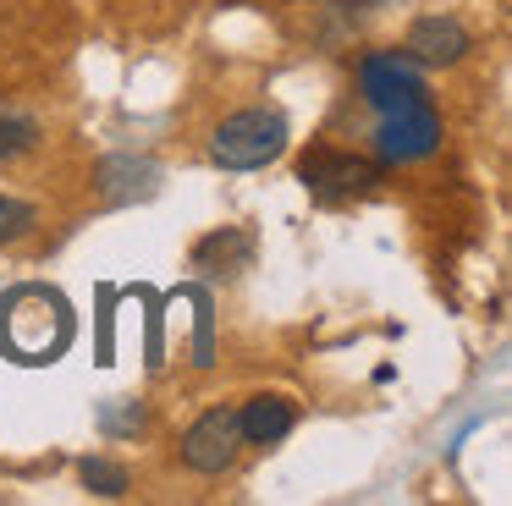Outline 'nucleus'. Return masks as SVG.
I'll return each mask as SVG.
<instances>
[{"mask_svg": "<svg viewBox=\"0 0 512 506\" xmlns=\"http://www.w3.org/2000/svg\"><path fill=\"white\" fill-rule=\"evenodd\" d=\"M281 149H287V116H281V110H265V105L226 116L210 138V160L221 165V171H259V165H270Z\"/></svg>", "mask_w": 512, "mask_h": 506, "instance_id": "f257e3e1", "label": "nucleus"}, {"mask_svg": "<svg viewBox=\"0 0 512 506\" xmlns=\"http://www.w3.org/2000/svg\"><path fill=\"white\" fill-rule=\"evenodd\" d=\"M358 88H364V99L380 110V116L430 99V88H424L419 66H413L408 55H364V66H358Z\"/></svg>", "mask_w": 512, "mask_h": 506, "instance_id": "f03ea898", "label": "nucleus"}, {"mask_svg": "<svg viewBox=\"0 0 512 506\" xmlns=\"http://www.w3.org/2000/svg\"><path fill=\"white\" fill-rule=\"evenodd\" d=\"M375 149L386 165H408V160H424V154L441 149V116L435 105H408V110H391L380 116V132H375Z\"/></svg>", "mask_w": 512, "mask_h": 506, "instance_id": "7ed1b4c3", "label": "nucleus"}, {"mask_svg": "<svg viewBox=\"0 0 512 506\" xmlns=\"http://www.w3.org/2000/svg\"><path fill=\"white\" fill-rule=\"evenodd\" d=\"M243 451V429H237V407H210L199 424L182 435V462L193 473H226Z\"/></svg>", "mask_w": 512, "mask_h": 506, "instance_id": "20e7f679", "label": "nucleus"}, {"mask_svg": "<svg viewBox=\"0 0 512 506\" xmlns=\"http://www.w3.org/2000/svg\"><path fill=\"white\" fill-rule=\"evenodd\" d=\"M468 50H474V39H468V28L457 17H419L408 28V39H402V55L413 66H452Z\"/></svg>", "mask_w": 512, "mask_h": 506, "instance_id": "39448f33", "label": "nucleus"}, {"mask_svg": "<svg viewBox=\"0 0 512 506\" xmlns=\"http://www.w3.org/2000/svg\"><path fill=\"white\" fill-rule=\"evenodd\" d=\"M298 176L314 187V193L325 198H342V193H364L369 182H375V165L369 160H353V154H331V149H314L309 160L298 165Z\"/></svg>", "mask_w": 512, "mask_h": 506, "instance_id": "423d86ee", "label": "nucleus"}, {"mask_svg": "<svg viewBox=\"0 0 512 506\" xmlns=\"http://www.w3.org/2000/svg\"><path fill=\"white\" fill-rule=\"evenodd\" d=\"M298 424V402L292 396H276V391H259L237 407V429H243V446H276V440L292 435Z\"/></svg>", "mask_w": 512, "mask_h": 506, "instance_id": "0eeeda50", "label": "nucleus"}, {"mask_svg": "<svg viewBox=\"0 0 512 506\" xmlns=\"http://www.w3.org/2000/svg\"><path fill=\"white\" fill-rule=\"evenodd\" d=\"M39 143V121L23 110H0V160H17Z\"/></svg>", "mask_w": 512, "mask_h": 506, "instance_id": "6e6552de", "label": "nucleus"}, {"mask_svg": "<svg viewBox=\"0 0 512 506\" xmlns=\"http://www.w3.org/2000/svg\"><path fill=\"white\" fill-rule=\"evenodd\" d=\"M34 204H23V198L0 193V248H12V242H23L28 231H34Z\"/></svg>", "mask_w": 512, "mask_h": 506, "instance_id": "1a4fd4ad", "label": "nucleus"}, {"mask_svg": "<svg viewBox=\"0 0 512 506\" xmlns=\"http://www.w3.org/2000/svg\"><path fill=\"white\" fill-rule=\"evenodd\" d=\"M83 484L94 495H127V468L122 462H105V457H89L83 462Z\"/></svg>", "mask_w": 512, "mask_h": 506, "instance_id": "9d476101", "label": "nucleus"}, {"mask_svg": "<svg viewBox=\"0 0 512 506\" xmlns=\"http://www.w3.org/2000/svg\"><path fill=\"white\" fill-rule=\"evenodd\" d=\"M353 6H391V0H353Z\"/></svg>", "mask_w": 512, "mask_h": 506, "instance_id": "9b49d317", "label": "nucleus"}]
</instances>
